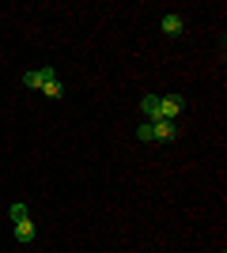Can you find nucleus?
I'll list each match as a JSON object with an SVG mask.
<instances>
[{"label": "nucleus", "instance_id": "obj_1", "mask_svg": "<svg viewBox=\"0 0 227 253\" xmlns=\"http://www.w3.org/2000/svg\"><path fill=\"white\" fill-rule=\"evenodd\" d=\"M178 136H182L178 121H144L136 128V140H148V144H174Z\"/></svg>", "mask_w": 227, "mask_h": 253}, {"label": "nucleus", "instance_id": "obj_6", "mask_svg": "<svg viewBox=\"0 0 227 253\" xmlns=\"http://www.w3.org/2000/svg\"><path fill=\"white\" fill-rule=\"evenodd\" d=\"M140 110H144V121H159V95H144Z\"/></svg>", "mask_w": 227, "mask_h": 253}, {"label": "nucleus", "instance_id": "obj_7", "mask_svg": "<svg viewBox=\"0 0 227 253\" xmlns=\"http://www.w3.org/2000/svg\"><path fill=\"white\" fill-rule=\"evenodd\" d=\"M42 95L45 98H65V84H61V76H49V80H45V87H42Z\"/></svg>", "mask_w": 227, "mask_h": 253}, {"label": "nucleus", "instance_id": "obj_3", "mask_svg": "<svg viewBox=\"0 0 227 253\" xmlns=\"http://www.w3.org/2000/svg\"><path fill=\"white\" fill-rule=\"evenodd\" d=\"M53 72H57V68H49V64H45V68H31V72H23V87H31V91H42L45 80H49Z\"/></svg>", "mask_w": 227, "mask_h": 253}, {"label": "nucleus", "instance_id": "obj_2", "mask_svg": "<svg viewBox=\"0 0 227 253\" xmlns=\"http://www.w3.org/2000/svg\"><path fill=\"white\" fill-rule=\"evenodd\" d=\"M182 110H185V98L182 95H163L159 98V121H178Z\"/></svg>", "mask_w": 227, "mask_h": 253}, {"label": "nucleus", "instance_id": "obj_5", "mask_svg": "<svg viewBox=\"0 0 227 253\" xmlns=\"http://www.w3.org/2000/svg\"><path fill=\"white\" fill-rule=\"evenodd\" d=\"M159 27H163V34H171V38H178V34L185 31V19L171 11V15H163V23H159Z\"/></svg>", "mask_w": 227, "mask_h": 253}, {"label": "nucleus", "instance_id": "obj_4", "mask_svg": "<svg viewBox=\"0 0 227 253\" xmlns=\"http://www.w3.org/2000/svg\"><path fill=\"white\" fill-rule=\"evenodd\" d=\"M15 223V242H23V246H31L34 238H38V231H34V223H31V215H23V219H11Z\"/></svg>", "mask_w": 227, "mask_h": 253}]
</instances>
